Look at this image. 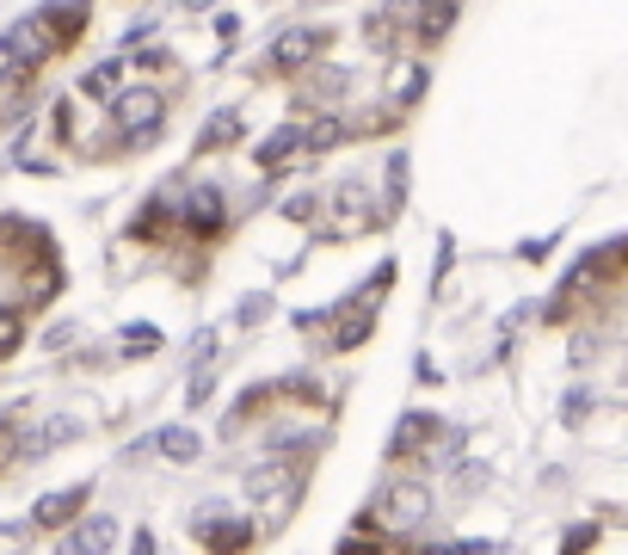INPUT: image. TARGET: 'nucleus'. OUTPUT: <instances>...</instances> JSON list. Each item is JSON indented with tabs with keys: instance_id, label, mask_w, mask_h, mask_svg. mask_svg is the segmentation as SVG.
<instances>
[{
	"instance_id": "nucleus-1",
	"label": "nucleus",
	"mask_w": 628,
	"mask_h": 555,
	"mask_svg": "<svg viewBox=\"0 0 628 555\" xmlns=\"http://www.w3.org/2000/svg\"><path fill=\"white\" fill-rule=\"evenodd\" d=\"M191 531H197V543H209L216 555H241L253 543V525L247 518H234L229 500H209V506H197L191 513Z\"/></svg>"
},
{
	"instance_id": "nucleus-12",
	"label": "nucleus",
	"mask_w": 628,
	"mask_h": 555,
	"mask_svg": "<svg viewBox=\"0 0 628 555\" xmlns=\"http://www.w3.org/2000/svg\"><path fill=\"white\" fill-rule=\"evenodd\" d=\"M370 327H376V321H370V303L351 308V315H339V327H333V345H339V352H351V345L370 340Z\"/></svg>"
},
{
	"instance_id": "nucleus-21",
	"label": "nucleus",
	"mask_w": 628,
	"mask_h": 555,
	"mask_svg": "<svg viewBox=\"0 0 628 555\" xmlns=\"http://www.w3.org/2000/svg\"><path fill=\"white\" fill-rule=\"evenodd\" d=\"M185 7H191V13H204V7H216V0H185Z\"/></svg>"
},
{
	"instance_id": "nucleus-16",
	"label": "nucleus",
	"mask_w": 628,
	"mask_h": 555,
	"mask_svg": "<svg viewBox=\"0 0 628 555\" xmlns=\"http://www.w3.org/2000/svg\"><path fill=\"white\" fill-rule=\"evenodd\" d=\"M209 358H216V327H204V333L191 340V370H209Z\"/></svg>"
},
{
	"instance_id": "nucleus-7",
	"label": "nucleus",
	"mask_w": 628,
	"mask_h": 555,
	"mask_svg": "<svg viewBox=\"0 0 628 555\" xmlns=\"http://www.w3.org/2000/svg\"><path fill=\"white\" fill-rule=\"evenodd\" d=\"M444 426L432 420V414H407V420L395 426V444H388V457L395 463H407V457H419V451H432V439H438Z\"/></svg>"
},
{
	"instance_id": "nucleus-13",
	"label": "nucleus",
	"mask_w": 628,
	"mask_h": 555,
	"mask_svg": "<svg viewBox=\"0 0 628 555\" xmlns=\"http://www.w3.org/2000/svg\"><path fill=\"white\" fill-rule=\"evenodd\" d=\"M117 80H124V62H99V68H87L80 93H87V99H105V93H117Z\"/></svg>"
},
{
	"instance_id": "nucleus-20",
	"label": "nucleus",
	"mask_w": 628,
	"mask_h": 555,
	"mask_svg": "<svg viewBox=\"0 0 628 555\" xmlns=\"http://www.w3.org/2000/svg\"><path fill=\"white\" fill-rule=\"evenodd\" d=\"M130 555H154V537H149V531H136V543H130Z\"/></svg>"
},
{
	"instance_id": "nucleus-5",
	"label": "nucleus",
	"mask_w": 628,
	"mask_h": 555,
	"mask_svg": "<svg viewBox=\"0 0 628 555\" xmlns=\"http://www.w3.org/2000/svg\"><path fill=\"white\" fill-rule=\"evenodd\" d=\"M112 543H117V518L93 513V518H80L75 531L62 537L56 555H112Z\"/></svg>"
},
{
	"instance_id": "nucleus-17",
	"label": "nucleus",
	"mask_w": 628,
	"mask_h": 555,
	"mask_svg": "<svg viewBox=\"0 0 628 555\" xmlns=\"http://www.w3.org/2000/svg\"><path fill=\"white\" fill-rule=\"evenodd\" d=\"M20 315H13V308H0V358H7V352H13V345H20Z\"/></svg>"
},
{
	"instance_id": "nucleus-2",
	"label": "nucleus",
	"mask_w": 628,
	"mask_h": 555,
	"mask_svg": "<svg viewBox=\"0 0 628 555\" xmlns=\"http://www.w3.org/2000/svg\"><path fill=\"white\" fill-rule=\"evenodd\" d=\"M112 117H117V136H124V142H154L161 124H167V105H161L154 87H130V93L112 99Z\"/></svg>"
},
{
	"instance_id": "nucleus-9",
	"label": "nucleus",
	"mask_w": 628,
	"mask_h": 555,
	"mask_svg": "<svg viewBox=\"0 0 628 555\" xmlns=\"http://www.w3.org/2000/svg\"><path fill=\"white\" fill-rule=\"evenodd\" d=\"M308 149V130L303 124H284V130L266 136V149H259V167H278V161H296Z\"/></svg>"
},
{
	"instance_id": "nucleus-18",
	"label": "nucleus",
	"mask_w": 628,
	"mask_h": 555,
	"mask_svg": "<svg viewBox=\"0 0 628 555\" xmlns=\"http://www.w3.org/2000/svg\"><path fill=\"white\" fill-rule=\"evenodd\" d=\"M591 537H598V525H579V531H567V543H561V555H586Z\"/></svg>"
},
{
	"instance_id": "nucleus-6",
	"label": "nucleus",
	"mask_w": 628,
	"mask_h": 555,
	"mask_svg": "<svg viewBox=\"0 0 628 555\" xmlns=\"http://www.w3.org/2000/svg\"><path fill=\"white\" fill-rule=\"evenodd\" d=\"M326 43H333V38H326L321 25H296V31H284V38L271 43V62H278V68H303V62L321 56Z\"/></svg>"
},
{
	"instance_id": "nucleus-11",
	"label": "nucleus",
	"mask_w": 628,
	"mask_h": 555,
	"mask_svg": "<svg viewBox=\"0 0 628 555\" xmlns=\"http://www.w3.org/2000/svg\"><path fill=\"white\" fill-rule=\"evenodd\" d=\"M229 142H241V112H216L204 124V136H197V149H229Z\"/></svg>"
},
{
	"instance_id": "nucleus-4",
	"label": "nucleus",
	"mask_w": 628,
	"mask_h": 555,
	"mask_svg": "<svg viewBox=\"0 0 628 555\" xmlns=\"http://www.w3.org/2000/svg\"><path fill=\"white\" fill-rule=\"evenodd\" d=\"M296 488H303V476L284 469V463H259V469H247V494L259 500V506H290Z\"/></svg>"
},
{
	"instance_id": "nucleus-10",
	"label": "nucleus",
	"mask_w": 628,
	"mask_h": 555,
	"mask_svg": "<svg viewBox=\"0 0 628 555\" xmlns=\"http://www.w3.org/2000/svg\"><path fill=\"white\" fill-rule=\"evenodd\" d=\"M149 444H154L167 463H191V457H197V432H185V426H161Z\"/></svg>"
},
{
	"instance_id": "nucleus-3",
	"label": "nucleus",
	"mask_w": 628,
	"mask_h": 555,
	"mask_svg": "<svg viewBox=\"0 0 628 555\" xmlns=\"http://www.w3.org/2000/svg\"><path fill=\"white\" fill-rule=\"evenodd\" d=\"M376 518H382V531H419L432 518V488L425 481H388L376 500Z\"/></svg>"
},
{
	"instance_id": "nucleus-8",
	"label": "nucleus",
	"mask_w": 628,
	"mask_h": 555,
	"mask_svg": "<svg viewBox=\"0 0 628 555\" xmlns=\"http://www.w3.org/2000/svg\"><path fill=\"white\" fill-rule=\"evenodd\" d=\"M87 506V488H62V494H50V500H38V513H31V525L38 531H56V525H68V518Z\"/></svg>"
},
{
	"instance_id": "nucleus-19",
	"label": "nucleus",
	"mask_w": 628,
	"mask_h": 555,
	"mask_svg": "<svg viewBox=\"0 0 628 555\" xmlns=\"http://www.w3.org/2000/svg\"><path fill=\"white\" fill-rule=\"evenodd\" d=\"M419 87H425V68H407V75H400V105H413Z\"/></svg>"
},
{
	"instance_id": "nucleus-15",
	"label": "nucleus",
	"mask_w": 628,
	"mask_h": 555,
	"mask_svg": "<svg viewBox=\"0 0 628 555\" xmlns=\"http://www.w3.org/2000/svg\"><path fill=\"white\" fill-rule=\"evenodd\" d=\"M154 345H161V333H154V327H130V333H124V352H136V358H149Z\"/></svg>"
},
{
	"instance_id": "nucleus-14",
	"label": "nucleus",
	"mask_w": 628,
	"mask_h": 555,
	"mask_svg": "<svg viewBox=\"0 0 628 555\" xmlns=\"http://www.w3.org/2000/svg\"><path fill=\"white\" fill-rule=\"evenodd\" d=\"M75 432H80L75 420H50V426H43V432H38V439H31V451H56V444H68V439H75Z\"/></svg>"
}]
</instances>
